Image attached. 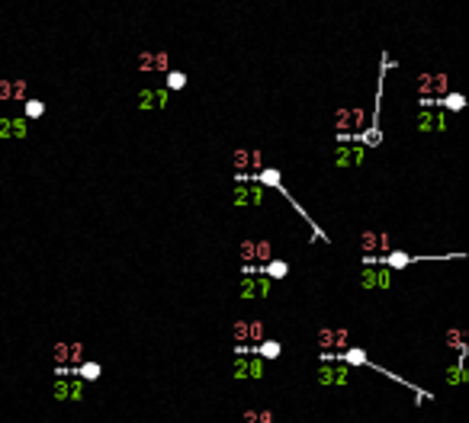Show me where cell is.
Returning <instances> with one entry per match:
<instances>
[{"mask_svg":"<svg viewBox=\"0 0 469 423\" xmlns=\"http://www.w3.org/2000/svg\"><path fill=\"white\" fill-rule=\"evenodd\" d=\"M315 343H318V349H325V352H341L350 346V330L347 327H321L315 333Z\"/></svg>","mask_w":469,"mask_h":423,"instance_id":"obj_1","label":"cell"},{"mask_svg":"<svg viewBox=\"0 0 469 423\" xmlns=\"http://www.w3.org/2000/svg\"><path fill=\"white\" fill-rule=\"evenodd\" d=\"M347 378H350V369H347L341 359H337V363H321L315 369V382L325 385V388H344Z\"/></svg>","mask_w":469,"mask_h":423,"instance_id":"obj_2","label":"cell"},{"mask_svg":"<svg viewBox=\"0 0 469 423\" xmlns=\"http://www.w3.org/2000/svg\"><path fill=\"white\" fill-rule=\"evenodd\" d=\"M51 398H55L58 404L84 401V378H55V385H51Z\"/></svg>","mask_w":469,"mask_h":423,"instance_id":"obj_3","label":"cell"},{"mask_svg":"<svg viewBox=\"0 0 469 423\" xmlns=\"http://www.w3.org/2000/svg\"><path fill=\"white\" fill-rule=\"evenodd\" d=\"M270 286H273V279H267V276H254V272H245V279H241V286H238V295L245 298V302H254V298H267L270 295Z\"/></svg>","mask_w":469,"mask_h":423,"instance_id":"obj_4","label":"cell"},{"mask_svg":"<svg viewBox=\"0 0 469 423\" xmlns=\"http://www.w3.org/2000/svg\"><path fill=\"white\" fill-rule=\"evenodd\" d=\"M231 375L238 382H245V378H264V359L251 356V352H238V359L231 366Z\"/></svg>","mask_w":469,"mask_h":423,"instance_id":"obj_5","label":"cell"},{"mask_svg":"<svg viewBox=\"0 0 469 423\" xmlns=\"http://www.w3.org/2000/svg\"><path fill=\"white\" fill-rule=\"evenodd\" d=\"M231 167H234L238 173L264 170V151H257V148H234V154H231Z\"/></svg>","mask_w":469,"mask_h":423,"instance_id":"obj_6","label":"cell"},{"mask_svg":"<svg viewBox=\"0 0 469 423\" xmlns=\"http://www.w3.org/2000/svg\"><path fill=\"white\" fill-rule=\"evenodd\" d=\"M367 122H370L367 109H337L334 128L337 131H360V128H367Z\"/></svg>","mask_w":469,"mask_h":423,"instance_id":"obj_7","label":"cell"},{"mask_svg":"<svg viewBox=\"0 0 469 423\" xmlns=\"http://www.w3.org/2000/svg\"><path fill=\"white\" fill-rule=\"evenodd\" d=\"M447 74L444 70H437V74H421L418 77V93L424 96V100H437V96H444L447 93Z\"/></svg>","mask_w":469,"mask_h":423,"instance_id":"obj_8","label":"cell"},{"mask_svg":"<svg viewBox=\"0 0 469 423\" xmlns=\"http://www.w3.org/2000/svg\"><path fill=\"white\" fill-rule=\"evenodd\" d=\"M231 337L238 340V343H260L267 337V330H264V321H234V327H231Z\"/></svg>","mask_w":469,"mask_h":423,"instance_id":"obj_9","label":"cell"},{"mask_svg":"<svg viewBox=\"0 0 469 423\" xmlns=\"http://www.w3.org/2000/svg\"><path fill=\"white\" fill-rule=\"evenodd\" d=\"M360 247L367 253H389L392 250V237H389V231H363Z\"/></svg>","mask_w":469,"mask_h":423,"instance_id":"obj_10","label":"cell"},{"mask_svg":"<svg viewBox=\"0 0 469 423\" xmlns=\"http://www.w3.org/2000/svg\"><path fill=\"white\" fill-rule=\"evenodd\" d=\"M360 286L363 289H389L392 286V269H386V266H367L360 272Z\"/></svg>","mask_w":469,"mask_h":423,"instance_id":"obj_11","label":"cell"},{"mask_svg":"<svg viewBox=\"0 0 469 423\" xmlns=\"http://www.w3.org/2000/svg\"><path fill=\"white\" fill-rule=\"evenodd\" d=\"M55 363L62 369L84 363V343H55Z\"/></svg>","mask_w":469,"mask_h":423,"instance_id":"obj_12","label":"cell"},{"mask_svg":"<svg viewBox=\"0 0 469 423\" xmlns=\"http://www.w3.org/2000/svg\"><path fill=\"white\" fill-rule=\"evenodd\" d=\"M231 202H234L238 208H245V205H260V202H264V186H245V183H238V186H234Z\"/></svg>","mask_w":469,"mask_h":423,"instance_id":"obj_13","label":"cell"},{"mask_svg":"<svg viewBox=\"0 0 469 423\" xmlns=\"http://www.w3.org/2000/svg\"><path fill=\"white\" fill-rule=\"evenodd\" d=\"M135 64H138V70H167L170 58H167V51H142Z\"/></svg>","mask_w":469,"mask_h":423,"instance_id":"obj_14","label":"cell"},{"mask_svg":"<svg viewBox=\"0 0 469 423\" xmlns=\"http://www.w3.org/2000/svg\"><path fill=\"white\" fill-rule=\"evenodd\" d=\"M135 106L138 109H164L167 106V90H138Z\"/></svg>","mask_w":469,"mask_h":423,"instance_id":"obj_15","label":"cell"},{"mask_svg":"<svg viewBox=\"0 0 469 423\" xmlns=\"http://www.w3.org/2000/svg\"><path fill=\"white\" fill-rule=\"evenodd\" d=\"M363 161V148L360 145H341L334 151V164L337 167H357Z\"/></svg>","mask_w":469,"mask_h":423,"instance_id":"obj_16","label":"cell"},{"mask_svg":"<svg viewBox=\"0 0 469 423\" xmlns=\"http://www.w3.org/2000/svg\"><path fill=\"white\" fill-rule=\"evenodd\" d=\"M29 125L26 119H0V138H26Z\"/></svg>","mask_w":469,"mask_h":423,"instance_id":"obj_17","label":"cell"},{"mask_svg":"<svg viewBox=\"0 0 469 423\" xmlns=\"http://www.w3.org/2000/svg\"><path fill=\"white\" fill-rule=\"evenodd\" d=\"M23 96H29L26 81H0V100H23Z\"/></svg>","mask_w":469,"mask_h":423,"instance_id":"obj_18","label":"cell"},{"mask_svg":"<svg viewBox=\"0 0 469 423\" xmlns=\"http://www.w3.org/2000/svg\"><path fill=\"white\" fill-rule=\"evenodd\" d=\"M418 131H447V116H434V112H421L418 116Z\"/></svg>","mask_w":469,"mask_h":423,"instance_id":"obj_19","label":"cell"},{"mask_svg":"<svg viewBox=\"0 0 469 423\" xmlns=\"http://www.w3.org/2000/svg\"><path fill=\"white\" fill-rule=\"evenodd\" d=\"M286 272H289V263L286 260H267V263H260V276H267V279H283Z\"/></svg>","mask_w":469,"mask_h":423,"instance_id":"obj_20","label":"cell"},{"mask_svg":"<svg viewBox=\"0 0 469 423\" xmlns=\"http://www.w3.org/2000/svg\"><path fill=\"white\" fill-rule=\"evenodd\" d=\"M444 343L447 346H453L456 352H466L469 346H466V333H463V327H450L447 330V337H444Z\"/></svg>","mask_w":469,"mask_h":423,"instance_id":"obj_21","label":"cell"},{"mask_svg":"<svg viewBox=\"0 0 469 423\" xmlns=\"http://www.w3.org/2000/svg\"><path fill=\"white\" fill-rule=\"evenodd\" d=\"M100 375H103L100 363H77V378H84V382H97Z\"/></svg>","mask_w":469,"mask_h":423,"instance_id":"obj_22","label":"cell"},{"mask_svg":"<svg viewBox=\"0 0 469 423\" xmlns=\"http://www.w3.org/2000/svg\"><path fill=\"white\" fill-rule=\"evenodd\" d=\"M257 352H260V359H276V356L283 352V343H280V340H267V337H264V340H260V349H257Z\"/></svg>","mask_w":469,"mask_h":423,"instance_id":"obj_23","label":"cell"},{"mask_svg":"<svg viewBox=\"0 0 469 423\" xmlns=\"http://www.w3.org/2000/svg\"><path fill=\"white\" fill-rule=\"evenodd\" d=\"M238 260L245 263V266L254 263V237H245V241L238 244Z\"/></svg>","mask_w":469,"mask_h":423,"instance_id":"obj_24","label":"cell"},{"mask_svg":"<svg viewBox=\"0 0 469 423\" xmlns=\"http://www.w3.org/2000/svg\"><path fill=\"white\" fill-rule=\"evenodd\" d=\"M386 263H389V269H405L408 263H412V257L402 253V250H389L386 253Z\"/></svg>","mask_w":469,"mask_h":423,"instance_id":"obj_25","label":"cell"},{"mask_svg":"<svg viewBox=\"0 0 469 423\" xmlns=\"http://www.w3.org/2000/svg\"><path fill=\"white\" fill-rule=\"evenodd\" d=\"M273 257V244L270 241H254V260L257 263H267Z\"/></svg>","mask_w":469,"mask_h":423,"instance_id":"obj_26","label":"cell"},{"mask_svg":"<svg viewBox=\"0 0 469 423\" xmlns=\"http://www.w3.org/2000/svg\"><path fill=\"white\" fill-rule=\"evenodd\" d=\"M447 382H450V385H463V382H466V366H463V363L450 366V369H447Z\"/></svg>","mask_w":469,"mask_h":423,"instance_id":"obj_27","label":"cell"},{"mask_svg":"<svg viewBox=\"0 0 469 423\" xmlns=\"http://www.w3.org/2000/svg\"><path fill=\"white\" fill-rule=\"evenodd\" d=\"M45 112V103L42 100H26V119H39Z\"/></svg>","mask_w":469,"mask_h":423,"instance_id":"obj_28","label":"cell"},{"mask_svg":"<svg viewBox=\"0 0 469 423\" xmlns=\"http://www.w3.org/2000/svg\"><path fill=\"white\" fill-rule=\"evenodd\" d=\"M260 186H280V170L267 167V170L260 173Z\"/></svg>","mask_w":469,"mask_h":423,"instance_id":"obj_29","label":"cell"},{"mask_svg":"<svg viewBox=\"0 0 469 423\" xmlns=\"http://www.w3.org/2000/svg\"><path fill=\"white\" fill-rule=\"evenodd\" d=\"M180 87H187V74L170 70V74H167V90H180Z\"/></svg>","mask_w":469,"mask_h":423,"instance_id":"obj_30","label":"cell"},{"mask_svg":"<svg viewBox=\"0 0 469 423\" xmlns=\"http://www.w3.org/2000/svg\"><path fill=\"white\" fill-rule=\"evenodd\" d=\"M444 106H447V109H463L466 100L459 93H444Z\"/></svg>","mask_w":469,"mask_h":423,"instance_id":"obj_31","label":"cell"},{"mask_svg":"<svg viewBox=\"0 0 469 423\" xmlns=\"http://www.w3.org/2000/svg\"><path fill=\"white\" fill-rule=\"evenodd\" d=\"M257 423H276L273 410H270V407H257Z\"/></svg>","mask_w":469,"mask_h":423,"instance_id":"obj_32","label":"cell"},{"mask_svg":"<svg viewBox=\"0 0 469 423\" xmlns=\"http://www.w3.org/2000/svg\"><path fill=\"white\" fill-rule=\"evenodd\" d=\"M241 423H257V407H248L241 413Z\"/></svg>","mask_w":469,"mask_h":423,"instance_id":"obj_33","label":"cell"}]
</instances>
